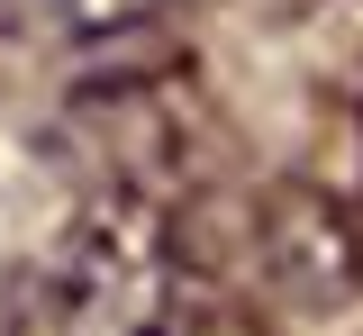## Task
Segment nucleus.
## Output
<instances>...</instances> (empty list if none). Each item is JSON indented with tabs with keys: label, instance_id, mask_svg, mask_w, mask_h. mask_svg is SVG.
I'll use <instances>...</instances> for the list:
<instances>
[{
	"label": "nucleus",
	"instance_id": "nucleus-1",
	"mask_svg": "<svg viewBox=\"0 0 363 336\" xmlns=\"http://www.w3.org/2000/svg\"><path fill=\"white\" fill-rule=\"evenodd\" d=\"M173 327V245L145 200H100L73 237L18 282V336H164Z\"/></svg>",
	"mask_w": 363,
	"mask_h": 336
},
{
	"label": "nucleus",
	"instance_id": "nucleus-2",
	"mask_svg": "<svg viewBox=\"0 0 363 336\" xmlns=\"http://www.w3.org/2000/svg\"><path fill=\"white\" fill-rule=\"evenodd\" d=\"M272 264H281V282H300L309 300H345V291H354V237H345V218L318 209L309 191L272 200Z\"/></svg>",
	"mask_w": 363,
	"mask_h": 336
},
{
	"label": "nucleus",
	"instance_id": "nucleus-3",
	"mask_svg": "<svg viewBox=\"0 0 363 336\" xmlns=\"http://www.w3.org/2000/svg\"><path fill=\"white\" fill-rule=\"evenodd\" d=\"M155 0H0V28H18V37H109V28H128L145 18Z\"/></svg>",
	"mask_w": 363,
	"mask_h": 336
}]
</instances>
